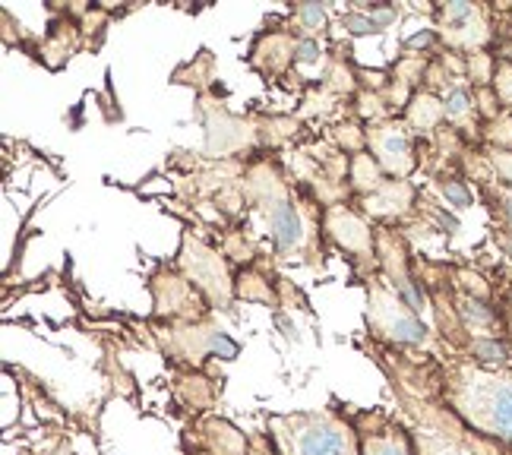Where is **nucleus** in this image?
<instances>
[{
  "mask_svg": "<svg viewBox=\"0 0 512 455\" xmlns=\"http://www.w3.org/2000/svg\"><path fill=\"white\" fill-rule=\"evenodd\" d=\"M367 320H370L373 332L383 335L389 342H399V345H424L427 342L424 320L408 307V301L396 291V285L386 279L370 282Z\"/></svg>",
  "mask_w": 512,
  "mask_h": 455,
  "instance_id": "obj_3",
  "label": "nucleus"
},
{
  "mask_svg": "<svg viewBox=\"0 0 512 455\" xmlns=\"http://www.w3.org/2000/svg\"><path fill=\"white\" fill-rule=\"evenodd\" d=\"M411 440H415V455H475L462 440L449 437L437 427H418L411 433Z\"/></svg>",
  "mask_w": 512,
  "mask_h": 455,
  "instance_id": "obj_8",
  "label": "nucleus"
},
{
  "mask_svg": "<svg viewBox=\"0 0 512 455\" xmlns=\"http://www.w3.org/2000/svg\"><path fill=\"white\" fill-rule=\"evenodd\" d=\"M351 181L358 190H367V193H377L383 187V168L377 165V158H370L364 152L354 155L351 162Z\"/></svg>",
  "mask_w": 512,
  "mask_h": 455,
  "instance_id": "obj_9",
  "label": "nucleus"
},
{
  "mask_svg": "<svg viewBox=\"0 0 512 455\" xmlns=\"http://www.w3.org/2000/svg\"><path fill=\"white\" fill-rule=\"evenodd\" d=\"M367 143L370 152L377 158V165L396 177H405L411 168H415V155H411V136L405 130V124H377L367 130Z\"/></svg>",
  "mask_w": 512,
  "mask_h": 455,
  "instance_id": "obj_5",
  "label": "nucleus"
},
{
  "mask_svg": "<svg viewBox=\"0 0 512 455\" xmlns=\"http://www.w3.org/2000/svg\"><path fill=\"white\" fill-rule=\"evenodd\" d=\"M298 16L304 19V29H307V32H320L323 23H326V13H323L317 4H304V7H298Z\"/></svg>",
  "mask_w": 512,
  "mask_h": 455,
  "instance_id": "obj_11",
  "label": "nucleus"
},
{
  "mask_svg": "<svg viewBox=\"0 0 512 455\" xmlns=\"http://www.w3.org/2000/svg\"><path fill=\"white\" fill-rule=\"evenodd\" d=\"M269 437L279 455H361L358 427L332 408L272 414Z\"/></svg>",
  "mask_w": 512,
  "mask_h": 455,
  "instance_id": "obj_2",
  "label": "nucleus"
},
{
  "mask_svg": "<svg viewBox=\"0 0 512 455\" xmlns=\"http://www.w3.org/2000/svg\"><path fill=\"white\" fill-rule=\"evenodd\" d=\"M446 402L471 430L512 446V367L456 364L446 377Z\"/></svg>",
  "mask_w": 512,
  "mask_h": 455,
  "instance_id": "obj_1",
  "label": "nucleus"
},
{
  "mask_svg": "<svg viewBox=\"0 0 512 455\" xmlns=\"http://www.w3.org/2000/svg\"><path fill=\"white\" fill-rule=\"evenodd\" d=\"M323 228H326V234L342 250H348L354 256H370L373 253L370 225L354 209H348V206H329L326 215H323Z\"/></svg>",
  "mask_w": 512,
  "mask_h": 455,
  "instance_id": "obj_6",
  "label": "nucleus"
},
{
  "mask_svg": "<svg viewBox=\"0 0 512 455\" xmlns=\"http://www.w3.org/2000/svg\"><path fill=\"white\" fill-rule=\"evenodd\" d=\"M509 329H512V307H509Z\"/></svg>",
  "mask_w": 512,
  "mask_h": 455,
  "instance_id": "obj_15",
  "label": "nucleus"
},
{
  "mask_svg": "<svg viewBox=\"0 0 512 455\" xmlns=\"http://www.w3.org/2000/svg\"><path fill=\"white\" fill-rule=\"evenodd\" d=\"M443 117H446V105H440L433 95H418L415 102H411V108H408V121L415 124L418 130L437 127Z\"/></svg>",
  "mask_w": 512,
  "mask_h": 455,
  "instance_id": "obj_10",
  "label": "nucleus"
},
{
  "mask_svg": "<svg viewBox=\"0 0 512 455\" xmlns=\"http://www.w3.org/2000/svg\"><path fill=\"white\" fill-rule=\"evenodd\" d=\"M497 165H500V171H503V177L512 184V152H500L497 155Z\"/></svg>",
  "mask_w": 512,
  "mask_h": 455,
  "instance_id": "obj_12",
  "label": "nucleus"
},
{
  "mask_svg": "<svg viewBox=\"0 0 512 455\" xmlns=\"http://www.w3.org/2000/svg\"><path fill=\"white\" fill-rule=\"evenodd\" d=\"M361 437V455H415V440L399 424L386 418H367V424L358 430Z\"/></svg>",
  "mask_w": 512,
  "mask_h": 455,
  "instance_id": "obj_7",
  "label": "nucleus"
},
{
  "mask_svg": "<svg viewBox=\"0 0 512 455\" xmlns=\"http://www.w3.org/2000/svg\"><path fill=\"white\" fill-rule=\"evenodd\" d=\"M503 247H506V253H509V260H512V237H503Z\"/></svg>",
  "mask_w": 512,
  "mask_h": 455,
  "instance_id": "obj_14",
  "label": "nucleus"
},
{
  "mask_svg": "<svg viewBox=\"0 0 512 455\" xmlns=\"http://www.w3.org/2000/svg\"><path fill=\"white\" fill-rule=\"evenodd\" d=\"M446 193H449V196H452V200H456V203H462V206L468 203V193H465V190H462L459 184H449V187H446Z\"/></svg>",
  "mask_w": 512,
  "mask_h": 455,
  "instance_id": "obj_13",
  "label": "nucleus"
},
{
  "mask_svg": "<svg viewBox=\"0 0 512 455\" xmlns=\"http://www.w3.org/2000/svg\"><path fill=\"white\" fill-rule=\"evenodd\" d=\"M181 266L187 269V275L193 279V288L203 291L212 304H228V298H231L228 269H225V263L209 247L196 244V241H190V237H187L184 253H181Z\"/></svg>",
  "mask_w": 512,
  "mask_h": 455,
  "instance_id": "obj_4",
  "label": "nucleus"
}]
</instances>
